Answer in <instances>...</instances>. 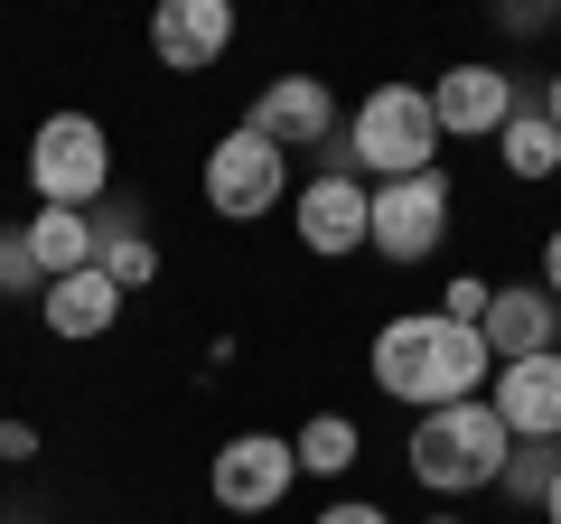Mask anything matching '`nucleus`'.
Here are the masks:
<instances>
[{"mask_svg": "<svg viewBox=\"0 0 561 524\" xmlns=\"http://www.w3.org/2000/svg\"><path fill=\"white\" fill-rule=\"evenodd\" d=\"M486 375H496L486 338H478V328H459V319H440V309H402V319L375 328V384L393 394V403H412V412L478 403Z\"/></svg>", "mask_w": 561, "mask_h": 524, "instance_id": "obj_1", "label": "nucleus"}, {"mask_svg": "<svg viewBox=\"0 0 561 524\" xmlns=\"http://www.w3.org/2000/svg\"><path fill=\"white\" fill-rule=\"evenodd\" d=\"M440 113H431V84H375L356 103V122H337V141H328V169L346 179L383 187V179H421V169H440Z\"/></svg>", "mask_w": 561, "mask_h": 524, "instance_id": "obj_2", "label": "nucleus"}, {"mask_svg": "<svg viewBox=\"0 0 561 524\" xmlns=\"http://www.w3.org/2000/svg\"><path fill=\"white\" fill-rule=\"evenodd\" d=\"M505 422H496V403H440V412H421L412 422V441H402V459H412V478L431 487V497H478V487H496L505 478Z\"/></svg>", "mask_w": 561, "mask_h": 524, "instance_id": "obj_3", "label": "nucleus"}, {"mask_svg": "<svg viewBox=\"0 0 561 524\" xmlns=\"http://www.w3.org/2000/svg\"><path fill=\"white\" fill-rule=\"evenodd\" d=\"M28 187H38V206L94 216L103 187H113V141H103V122L94 113H47L38 132H28Z\"/></svg>", "mask_w": 561, "mask_h": 524, "instance_id": "obj_4", "label": "nucleus"}, {"mask_svg": "<svg viewBox=\"0 0 561 524\" xmlns=\"http://www.w3.org/2000/svg\"><path fill=\"white\" fill-rule=\"evenodd\" d=\"M300 487V449L280 431H234V441L206 459V497L225 515H280V497Z\"/></svg>", "mask_w": 561, "mask_h": 524, "instance_id": "obj_5", "label": "nucleus"}, {"mask_svg": "<svg viewBox=\"0 0 561 524\" xmlns=\"http://www.w3.org/2000/svg\"><path fill=\"white\" fill-rule=\"evenodd\" d=\"M280 187H290V150L280 141H262V132H225L216 150H206V206H216L225 225H253V216H272L280 206Z\"/></svg>", "mask_w": 561, "mask_h": 524, "instance_id": "obj_6", "label": "nucleus"}, {"mask_svg": "<svg viewBox=\"0 0 561 524\" xmlns=\"http://www.w3.org/2000/svg\"><path fill=\"white\" fill-rule=\"evenodd\" d=\"M440 235H449V179H440V169L375 187V225H365V243H375L383 262H431Z\"/></svg>", "mask_w": 561, "mask_h": 524, "instance_id": "obj_7", "label": "nucleus"}, {"mask_svg": "<svg viewBox=\"0 0 561 524\" xmlns=\"http://www.w3.org/2000/svg\"><path fill=\"white\" fill-rule=\"evenodd\" d=\"M290 225H300V243L319 262H337V253H356L365 225H375V187L346 179V169H319V179L290 187Z\"/></svg>", "mask_w": 561, "mask_h": 524, "instance_id": "obj_8", "label": "nucleus"}, {"mask_svg": "<svg viewBox=\"0 0 561 524\" xmlns=\"http://www.w3.org/2000/svg\"><path fill=\"white\" fill-rule=\"evenodd\" d=\"M431 113H440L449 141H496L505 122L524 113V94H515V76H505V66L468 57V66H449V76H431Z\"/></svg>", "mask_w": 561, "mask_h": 524, "instance_id": "obj_9", "label": "nucleus"}, {"mask_svg": "<svg viewBox=\"0 0 561 524\" xmlns=\"http://www.w3.org/2000/svg\"><path fill=\"white\" fill-rule=\"evenodd\" d=\"M337 94H328L319 76H272L253 94V113H243V132H262V141H280V150H328L337 141Z\"/></svg>", "mask_w": 561, "mask_h": 524, "instance_id": "obj_10", "label": "nucleus"}, {"mask_svg": "<svg viewBox=\"0 0 561 524\" xmlns=\"http://www.w3.org/2000/svg\"><path fill=\"white\" fill-rule=\"evenodd\" d=\"M486 403H496L505 441H561V346L552 356H515L486 375Z\"/></svg>", "mask_w": 561, "mask_h": 524, "instance_id": "obj_11", "label": "nucleus"}, {"mask_svg": "<svg viewBox=\"0 0 561 524\" xmlns=\"http://www.w3.org/2000/svg\"><path fill=\"white\" fill-rule=\"evenodd\" d=\"M225 47H234V10H225V0H160V10H150V57H160L169 76H206Z\"/></svg>", "mask_w": 561, "mask_h": 524, "instance_id": "obj_12", "label": "nucleus"}, {"mask_svg": "<svg viewBox=\"0 0 561 524\" xmlns=\"http://www.w3.org/2000/svg\"><path fill=\"white\" fill-rule=\"evenodd\" d=\"M478 338H486V356H496V365H515V356H552V346H561V309H552V291H542V282H505L496 300H486Z\"/></svg>", "mask_w": 561, "mask_h": 524, "instance_id": "obj_13", "label": "nucleus"}, {"mask_svg": "<svg viewBox=\"0 0 561 524\" xmlns=\"http://www.w3.org/2000/svg\"><path fill=\"white\" fill-rule=\"evenodd\" d=\"M47 328H57L66 346H94V338H113L122 328V291L103 282V272H66V282H47Z\"/></svg>", "mask_w": 561, "mask_h": 524, "instance_id": "obj_14", "label": "nucleus"}, {"mask_svg": "<svg viewBox=\"0 0 561 524\" xmlns=\"http://www.w3.org/2000/svg\"><path fill=\"white\" fill-rule=\"evenodd\" d=\"M94 272L122 291V300L160 282V243L140 235V216H131V206H94Z\"/></svg>", "mask_w": 561, "mask_h": 524, "instance_id": "obj_15", "label": "nucleus"}, {"mask_svg": "<svg viewBox=\"0 0 561 524\" xmlns=\"http://www.w3.org/2000/svg\"><path fill=\"white\" fill-rule=\"evenodd\" d=\"M28 253H38L47 282L94 272V216H76V206H38V216H28Z\"/></svg>", "mask_w": 561, "mask_h": 524, "instance_id": "obj_16", "label": "nucleus"}, {"mask_svg": "<svg viewBox=\"0 0 561 524\" xmlns=\"http://www.w3.org/2000/svg\"><path fill=\"white\" fill-rule=\"evenodd\" d=\"M496 141H505V150H496V160H505V179H561V132L534 113V103H524V113L505 122Z\"/></svg>", "mask_w": 561, "mask_h": 524, "instance_id": "obj_17", "label": "nucleus"}, {"mask_svg": "<svg viewBox=\"0 0 561 524\" xmlns=\"http://www.w3.org/2000/svg\"><path fill=\"white\" fill-rule=\"evenodd\" d=\"M300 478H346L356 468V449H365V431L346 422V412H319V422H300Z\"/></svg>", "mask_w": 561, "mask_h": 524, "instance_id": "obj_18", "label": "nucleus"}, {"mask_svg": "<svg viewBox=\"0 0 561 524\" xmlns=\"http://www.w3.org/2000/svg\"><path fill=\"white\" fill-rule=\"evenodd\" d=\"M552 478H561V441H515V449H505V497H524V505H542V497H552Z\"/></svg>", "mask_w": 561, "mask_h": 524, "instance_id": "obj_19", "label": "nucleus"}, {"mask_svg": "<svg viewBox=\"0 0 561 524\" xmlns=\"http://www.w3.org/2000/svg\"><path fill=\"white\" fill-rule=\"evenodd\" d=\"M0 300H47V272L28 253V225H0Z\"/></svg>", "mask_w": 561, "mask_h": 524, "instance_id": "obj_20", "label": "nucleus"}, {"mask_svg": "<svg viewBox=\"0 0 561 524\" xmlns=\"http://www.w3.org/2000/svg\"><path fill=\"white\" fill-rule=\"evenodd\" d=\"M486 300H496V282H478V272H459V282L440 291V319H459V328H478V319H486Z\"/></svg>", "mask_w": 561, "mask_h": 524, "instance_id": "obj_21", "label": "nucleus"}, {"mask_svg": "<svg viewBox=\"0 0 561 524\" xmlns=\"http://www.w3.org/2000/svg\"><path fill=\"white\" fill-rule=\"evenodd\" d=\"M0 459H10V468H28V459H38V422H20V412H0Z\"/></svg>", "mask_w": 561, "mask_h": 524, "instance_id": "obj_22", "label": "nucleus"}, {"mask_svg": "<svg viewBox=\"0 0 561 524\" xmlns=\"http://www.w3.org/2000/svg\"><path fill=\"white\" fill-rule=\"evenodd\" d=\"M496 20H505V38H542L561 10H552V0H515V10H496Z\"/></svg>", "mask_w": 561, "mask_h": 524, "instance_id": "obj_23", "label": "nucleus"}, {"mask_svg": "<svg viewBox=\"0 0 561 524\" xmlns=\"http://www.w3.org/2000/svg\"><path fill=\"white\" fill-rule=\"evenodd\" d=\"M319 524H393V515H383V505H365V497H337Z\"/></svg>", "mask_w": 561, "mask_h": 524, "instance_id": "obj_24", "label": "nucleus"}, {"mask_svg": "<svg viewBox=\"0 0 561 524\" xmlns=\"http://www.w3.org/2000/svg\"><path fill=\"white\" fill-rule=\"evenodd\" d=\"M542 291H552V309H561V225L542 235Z\"/></svg>", "mask_w": 561, "mask_h": 524, "instance_id": "obj_25", "label": "nucleus"}, {"mask_svg": "<svg viewBox=\"0 0 561 524\" xmlns=\"http://www.w3.org/2000/svg\"><path fill=\"white\" fill-rule=\"evenodd\" d=\"M534 113H542V122H552V132H561V76H552V84H542V94H534Z\"/></svg>", "mask_w": 561, "mask_h": 524, "instance_id": "obj_26", "label": "nucleus"}, {"mask_svg": "<svg viewBox=\"0 0 561 524\" xmlns=\"http://www.w3.org/2000/svg\"><path fill=\"white\" fill-rule=\"evenodd\" d=\"M542 524H561V478H552V497H542Z\"/></svg>", "mask_w": 561, "mask_h": 524, "instance_id": "obj_27", "label": "nucleus"}, {"mask_svg": "<svg viewBox=\"0 0 561 524\" xmlns=\"http://www.w3.org/2000/svg\"><path fill=\"white\" fill-rule=\"evenodd\" d=\"M421 524H468V515H421Z\"/></svg>", "mask_w": 561, "mask_h": 524, "instance_id": "obj_28", "label": "nucleus"}]
</instances>
